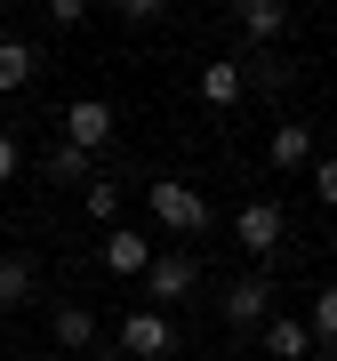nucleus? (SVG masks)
Wrapping results in <instances>:
<instances>
[{"label":"nucleus","mask_w":337,"mask_h":361,"mask_svg":"<svg viewBox=\"0 0 337 361\" xmlns=\"http://www.w3.org/2000/svg\"><path fill=\"white\" fill-rule=\"evenodd\" d=\"M145 209H153L161 233H209V193L185 185V177H153L145 185Z\"/></svg>","instance_id":"f257e3e1"},{"label":"nucleus","mask_w":337,"mask_h":361,"mask_svg":"<svg viewBox=\"0 0 337 361\" xmlns=\"http://www.w3.org/2000/svg\"><path fill=\"white\" fill-rule=\"evenodd\" d=\"M129 361H168L177 353V322H168L161 305H137V313H121V337H113Z\"/></svg>","instance_id":"f03ea898"},{"label":"nucleus","mask_w":337,"mask_h":361,"mask_svg":"<svg viewBox=\"0 0 337 361\" xmlns=\"http://www.w3.org/2000/svg\"><path fill=\"white\" fill-rule=\"evenodd\" d=\"M217 322H225V329H265V322H273V281H265V273H241V281H225Z\"/></svg>","instance_id":"7ed1b4c3"},{"label":"nucleus","mask_w":337,"mask_h":361,"mask_svg":"<svg viewBox=\"0 0 337 361\" xmlns=\"http://www.w3.org/2000/svg\"><path fill=\"white\" fill-rule=\"evenodd\" d=\"M281 233H289V209H281V201H241V209H233V241L249 249V257H273Z\"/></svg>","instance_id":"20e7f679"},{"label":"nucleus","mask_w":337,"mask_h":361,"mask_svg":"<svg viewBox=\"0 0 337 361\" xmlns=\"http://www.w3.org/2000/svg\"><path fill=\"white\" fill-rule=\"evenodd\" d=\"M65 145L97 161L104 145H113V104H104V97H73V104H65Z\"/></svg>","instance_id":"39448f33"},{"label":"nucleus","mask_w":337,"mask_h":361,"mask_svg":"<svg viewBox=\"0 0 337 361\" xmlns=\"http://www.w3.org/2000/svg\"><path fill=\"white\" fill-rule=\"evenodd\" d=\"M145 289H153V305H161V313H168V305H185V297L201 289V257H185V249L153 257V265H145Z\"/></svg>","instance_id":"423d86ee"},{"label":"nucleus","mask_w":337,"mask_h":361,"mask_svg":"<svg viewBox=\"0 0 337 361\" xmlns=\"http://www.w3.org/2000/svg\"><path fill=\"white\" fill-rule=\"evenodd\" d=\"M161 249L145 241V233H129V225H113L104 233V273H129V281H145V265H153Z\"/></svg>","instance_id":"0eeeda50"},{"label":"nucleus","mask_w":337,"mask_h":361,"mask_svg":"<svg viewBox=\"0 0 337 361\" xmlns=\"http://www.w3.org/2000/svg\"><path fill=\"white\" fill-rule=\"evenodd\" d=\"M32 289H40V257L32 249H8V257H0V313L32 305Z\"/></svg>","instance_id":"6e6552de"},{"label":"nucleus","mask_w":337,"mask_h":361,"mask_svg":"<svg viewBox=\"0 0 337 361\" xmlns=\"http://www.w3.org/2000/svg\"><path fill=\"white\" fill-rule=\"evenodd\" d=\"M249 97V73H241V56H217V65H201V104H241Z\"/></svg>","instance_id":"1a4fd4ad"},{"label":"nucleus","mask_w":337,"mask_h":361,"mask_svg":"<svg viewBox=\"0 0 337 361\" xmlns=\"http://www.w3.org/2000/svg\"><path fill=\"white\" fill-rule=\"evenodd\" d=\"M257 345H265L273 361H313V345H321V337H313V322H265Z\"/></svg>","instance_id":"9d476101"},{"label":"nucleus","mask_w":337,"mask_h":361,"mask_svg":"<svg viewBox=\"0 0 337 361\" xmlns=\"http://www.w3.org/2000/svg\"><path fill=\"white\" fill-rule=\"evenodd\" d=\"M233 25L265 49V40H281V32H289V8H281V0H233Z\"/></svg>","instance_id":"9b49d317"},{"label":"nucleus","mask_w":337,"mask_h":361,"mask_svg":"<svg viewBox=\"0 0 337 361\" xmlns=\"http://www.w3.org/2000/svg\"><path fill=\"white\" fill-rule=\"evenodd\" d=\"M49 337H56L65 353H97V313H89V305H56V313H49Z\"/></svg>","instance_id":"f8f14e48"},{"label":"nucleus","mask_w":337,"mask_h":361,"mask_svg":"<svg viewBox=\"0 0 337 361\" xmlns=\"http://www.w3.org/2000/svg\"><path fill=\"white\" fill-rule=\"evenodd\" d=\"M40 177H49V185H80V193H89V177H97V161H89V153H73V145L56 137L49 153H40Z\"/></svg>","instance_id":"ddd939ff"},{"label":"nucleus","mask_w":337,"mask_h":361,"mask_svg":"<svg viewBox=\"0 0 337 361\" xmlns=\"http://www.w3.org/2000/svg\"><path fill=\"white\" fill-rule=\"evenodd\" d=\"M265 161H273V169H298V161H313V121H281V129L265 137Z\"/></svg>","instance_id":"4468645a"},{"label":"nucleus","mask_w":337,"mask_h":361,"mask_svg":"<svg viewBox=\"0 0 337 361\" xmlns=\"http://www.w3.org/2000/svg\"><path fill=\"white\" fill-rule=\"evenodd\" d=\"M121 201H129V193H121V177H113V169H97V177H89V193H80V209H89L97 225H113V217H121Z\"/></svg>","instance_id":"2eb2a0df"},{"label":"nucleus","mask_w":337,"mask_h":361,"mask_svg":"<svg viewBox=\"0 0 337 361\" xmlns=\"http://www.w3.org/2000/svg\"><path fill=\"white\" fill-rule=\"evenodd\" d=\"M32 73H40V49H32V40H0V89H25Z\"/></svg>","instance_id":"dca6fc26"},{"label":"nucleus","mask_w":337,"mask_h":361,"mask_svg":"<svg viewBox=\"0 0 337 361\" xmlns=\"http://www.w3.org/2000/svg\"><path fill=\"white\" fill-rule=\"evenodd\" d=\"M241 65H249V89H289V56L257 49V56H241Z\"/></svg>","instance_id":"f3484780"},{"label":"nucleus","mask_w":337,"mask_h":361,"mask_svg":"<svg viewBox=\"0 0 337 361\" xmlns=\"http://www.w3.org/2000/svg\"><path fill=\"white\" fill-rule=\"evenodd\" d=\"M313 337H321V345H337V281H321V297H313Z\"/></svg>","instance_id":"a211bd4d"},{"label":"nucleus","mask_w":337,"mask_h":361,"mask_svg":"<svg viewBox=\"0 0 337 361\" xmlns=\"http://www.w3.org/2000/svg\"><path fill=\"white\" fill-rule=\"evenodd\" d=\"M49 25H56V32H80V25H89V8H80V0H49Z\"/></svg>","instance_id":"6ab92c4d"},{"label":"nucleus","mask_w":337,"mask_h":361,"mask_svg":"<svg viewBox=\"0 0 337 361\" xmlns=\"http://www.w3.org/2000/svg\"><path fill=\"white\" fill-rule=\"evenodd\" d=\"M121 25H161V0H121Z\"/></svg>","instance_id":"aec40b11"},{"label":"nucleus","mask_w":337,"mask_h":361,"mask_svg":"<svg viewBox=\"0 0 337 361\" xmlns=\"http://www.w3.org/2000/svg\"><path fill=\"white\" fill-rule=\"evenodd\" d=\"M16 169H25V145H16L8 129H0V185H8V177H16Z\"/></svg>","instance_id":"412c9836"},{"label":"nucleus","mask_w":337,"mask_h":361,"mask_svg":"<svg viewBox=\"0 0 337 361\" xmlns=\"http://www.w3.org/2000/svg\"><path fill=\"white\" fill-rule=\"evenodd\" d=\"M313 201H329V209H337V161H321V169H313Z\"/></svg>","instance_id":"4be33fe9"},{"label":"nucleus","mask_w":337,"mask_h":361,"mask_svg":"<svg viewBox=\"0 0 337 361\" xmlns=\"http://www.w3.org/2000/svg\"><path fill=\"white\" fill-rule=\"evenodd\" d=\"M89 361H129V353H121V345H113V337H104V345H97V353H89Z\"/></svg>","instance_id":"5701e85b"}]
</instances>
